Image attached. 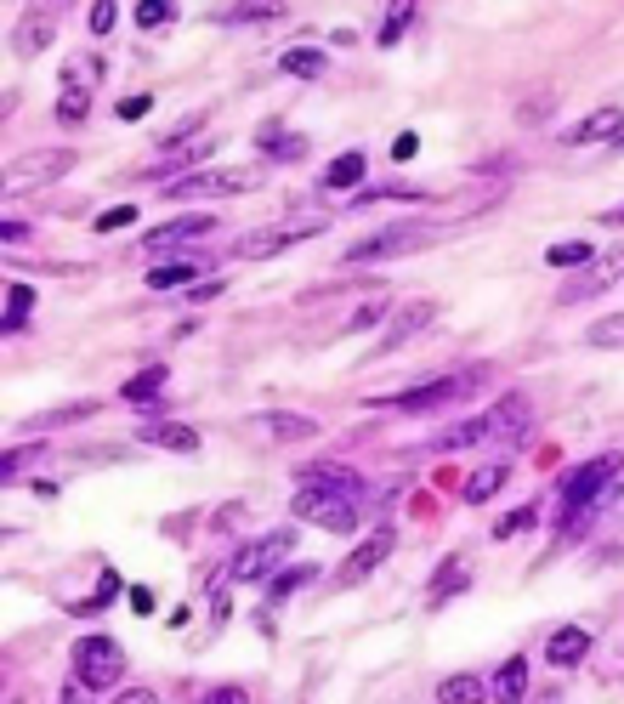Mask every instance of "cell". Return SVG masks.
Listing matches in <instances>:
<instances>
[{"label": "cell", "mask_w": 624, "mask_h": 704, "mask_svg": "<svg viewBox=\"0 0 624 704\" xmlns=\"http://www.w3.org/2000/svg\"><path fill=\"white\" fill-rule=\"evenodd\" d=\"M619 472H624V455H619V449H613V455L585 460L579 472H568V483H562V534L585 523V517H590V506L602 500V489H607V483H613Z\"/></svg>", "instance_id": "obj_1"}, {"label": "cell", "mask_w": 624, "mask_h": 704, "mask_svg": "<svg viewBox=\"0 0 624 704\" xmlns=\"http://www.w3.org/2000/svg\"><path fill=\"white\" fill-rule=\"evenodd\" d=\"M295 517L330 528V534H352V528H358V506H352V494H335V489H301V494H295Z\"/></svg>", "instance_id": "obj_2"}, {"label": "cell", "mask_w": 624, "mask_h": 704, "mask_svg": "<svg viewBox=\"0 0 624 704\" xmlns=\"http://www.w3.org/2000/svg\"><path fill=\"white\" fill-rule=\"evenodd\" d=\"M125 670V653L114 636H80V648H74V676L86 687H114V676Z\"/></svg>", "instance_id": "obj_3"}, {"label": "cell", "mask_w": 624, "mask_h": 704, "mask_svg": "<svg viewBox=\"0 0 624 704\" xmlns=\"http://www.w3.org/2000/svg\"><path fill=\"white\" fill-rule=\"evenodd\" d=\"M477 381H483V370H466V375H454V381H432V387L398 392V398H369V409H403V415H420V409H437V404H449V398H466Z\"/></svg>", "instance_id": "obj_4"}, {"label": "cell", "mask_w": 624, "mask_h": 704, "mask_svg": "<svg viewBox=\"0 0 624 704\" xmlns=\"http://www.w3.org/2000/svg\"><path fill=\"white\" fill-rule=\"evenodd\" d=\"M244 188H256V176H244V171H193V176L165 182V194L171 199H227V194H244Z\"/></svg>", "instance_id": "obj_5"}, {"label": "cell", "mask_w": 624, "mask_h": 704, "mask_svg": "<svg viewBox=\"0 0 624 704\" xmlns=\"http://www.w3.org/2000/svg\"><path fill=\"white\" fill-rule=\"evenodd\" d=\"M432 239V228H386L375 239H358L347 250V262H386V256H403V250H420Z\"/></svg>", "instance_id": "obj_6"}, {"label": "cell", "mask_w": 624, "mask_h": 704, "mask_svg": "<svg viewBox=\"0 0 624 704\" xmlns=\"http://www.w3.org/2000/svg\"><path fill=\"white\" fill-rule=\"evenodd\" d=\"M295 546L290 528H278V534H261L256 546H244L239 557H233V580H261L273 563H284V551Z\"/></svg>", "instance_id": "obj_7"}, {"label": "cell", "mask_w": 624, "mask_h": 704, "mask_svg": "<svg viewBox=\"0 0 624 704\" xmlns=\"http://www.w3.org/2000/svg\"><path fill=\"white\" fill-rule=\"evenodd\" d=\"M74 171V148H35L6 165V182H52V176H69Z\"/></svg>", "instance_id": "obj_8"}, {"label": "cell", "mask_w": 624, "mask_h": 704, "mask_svg": "<svg viewBox=\"0 0 624 704\" xmlns=\"http://www.w3.org/2000/svg\"><path fill=\"white\" fill-rule=\"evenodd\" d=\"M318 233V222H301V228H267V233H244L239 245H233V256L239 262H267V256H278V250H290L295 239H312Z\"/></svg>", "instance_id": "obj_9"}, {"label": "cell", "mask_w": 624, "mask_h": 704, "mask_svg": "<svg viewBox=\"0 0 624 704\" xmlns=\"http://www.w3.org/2000/svg\"><path fill=\"white\" fill-rule=\"evenodd\" d=\"M386 557H392V528H375V534H369L364 546L352 551L347 563H341V585H364L369 574H375V568L386 563Z\"/></svg>", "instance_id": "obj_10"}, {"label": "cell", "mask_w": 624, "mask_h": 704, "mask_svg": "<svg viewBox=\"0 0 624 704\" xmlns=\"http://www.w3.org/2000/svg\"><path fill=\"white\" fill-rule=\"evenodd\" d=\"M432 318H437V307H432V301H409V307H403V313H398V318H392V324L381 330V347H375V358H386V352H398L403 341H409V335L432 330Z\"/></svg>", "instance_id": "obj_11"}, {"label": "cell", "mask_w": 624, "mask_h": 704, "mask_svg": "<svg viewBox=\"0 0 624 704\" xmlns=\"http://www.w3.org/2000/svg\"><path fill=\"white\" fill-rule=\"evenodd\" d=\"M210 216H176V222H165V228H154L142 245L148 250H176V245H193V239H210Z\"/></svg>", "instance_id": "obj_12"}, {"label": "cell", "mask_w": 624, "mask_h": 704, "mask_svg": "<svg viewBox=\"0 0 624 704\" xmlns=\"http://www.w3.org/2000/svg\"><path fill=\"white\" fill-rule=\"evenodd\" d=\"M619 273H624V262H619V256H607V262L590 267L585 279H568V284H562V290H556V301H562V307H568V301H590L596 290H607V284L619 279Z\"/></svg>", "instance_id": "obj_13"}, {"label": "cell", "mask_w": 624, "mask_h": 704, "mask_svg": "<svg viewBox=\"0 0 624 704\" xmlns=\"http://www.w3.org/2000/svg\"><path fill=\"white\" fill-rule=\"evenodd\" d=\"M624 137V114L613 103L607 108H596V114H590V120H579L568 131V142H579V148H585V142H619Z\"/></svg>", "instance_id": "obj_14"}, {"label": "cell", "mask_w": 624, "mask_h": 704, "mask_svg": "<svg viewBox=\"0 0 624 704\" xmlns=\"http://www.w3.org/2000/svg\"><path fill=\"white\" fill-rule=\"evenodd\" d=\"M52 35H57L52 12H29V18L12 29V46H18L23 57H35V52H46V46H52Z\"/></svg>", "instance_id": "obj_15"}, {"label": "cell", "mask_w": 624, "mask_h": 704, "mask_svg": "<svg viewBox=\"0 0 624 704\" xmlns=\"http://www.w3.org/2000/svg\"><path fill=\"white\" fill-rule=\"evenodd\" d=\"M301 489H335V494H358V477L347 472V466H330V460H318V466H301V477H295Z\"/></svg>", "instance_id": "obj_16"}, {"label": "cell", "mask_w": 624, "mask_h": 704, "mask_svg": "<svg viewBox=\"0 0 624 704\" xmlns=\"http://www.w3.org/2000/svg\"><path fill=\"white\" fill-rule=\"evenodd\" d=\"M590 653V631H579V625H568V631H556L551 642H545V659H551L556 670H568V665H579Z\"/></svg>", "instance_id": "obj_17"}, {"label": "cell", "mask_w": 624, "mask_h": 704, "mask_svg": "<svg viewBox=\"0 0 624 704\" xmlns=\"http://www.w3.org/2000/svg\"><path fill=\"white\" fill-rule=\"evenodd\" d=\"M488 426H494V438H517L522 426H528V398H522V392H505L500 404L488 409Z\"/></svg>", "instance_id": "obj_18"}, {"label": "cell", "mask_w": 624, "mask_h": 704, "mask_svg": "<svg viewBox=\"0 0 624 704\" xmlns=\"http://www.w3.org/2000/svg\"><path fill=\"white\" fill-rule=\"evenodd\" d=\"M256 432L261 438H278V443H301L318 432V421H307V415H256Z\"/></svg>", "instance_id": "obj_19"}, {"label": "cell", "mask_w": 624, "mask_h": 704, "mask_svg": "<svg viewBox=\"0 0 624 704\" xmlns=\"http://www.w3.org/2000/svg\"><path fill=\"white\" fill-rule=\"evenodd\" d=\"M522 693H528V659H505L500 676H494V699L500 704H522Z\"/></svg>", "instance_id": "obj_20"}, {"label": "cell", "mask_w": 624, "mask_h": 704, "mask_svg": "<svg viewBox=\"0 0 624 704\" xmlns=\"http://www.w3.org/2000/svg\"><path fill=\"white\" fill-rule=\"evenodd\" d=\"M483 699H488L483 676H449V682L437 687V704H483Z\"/></svg>", "instance_id": "obj_21"}, {"label": "cell", "mask_w": 624, "mask_h": 704, "mask_svg": "<svg viewBox=\"0 0 624 704\" xmlns=\"http://www.w3.org/2000/svg\"><path fill=\"white\" fill-rule=\"evenodd\" d=\"M193 273H205V262H199V256H182V262L154 267V273H148V284H154V290H176V284H193Z\"/></svg>", "instance_id": "obj_22"}, {"label": "cell", "mask_w": 624, "mask_h": 704, "mask_svg": "<svg viewBox=\"0 0 624 704\" xmlns=\"http://www.w3.org/2000/svg\"><path fill=\"white\" fill-rule=\"evenodd\" d=\"M97 80H103V57H69V69H63V86L69 91H97Z\"/></svg>", "instance_id": "obj_23"}, {"label": "cell", "mask_w": 624, "mask_h": 704, "mask_svg": "<svg viewBox=\"0 0 624 704\" xmlns=\"http://www.w3.org/2000/svg\"><path fill=\"white\" fill-rule=\"evenodd\" d=\"M358 176H364V154H341L330 171H324V188H330V194H347V188H358Z\"/></svg>", "instance_id": "obj_24"}, {"label": "cell", "mask_w": 624, "mask_h": 704, "mask_svg": "<svg viewBox=\"0 0 624 704\" xmlns=\"http://www.w3.org/2000/svg\"><path fill=\"white\" fill-rule=\"evenodd\" d=\"M483 438H494V426H488V415H477V421L449 426V432L437 438V449H466V443H483Z\"/></svg>", "instance_id": "obj_25"}, {"label": "cell", "mask_w": 624, "mask_h": 704, "mask_svg": "<svg viewBox=\"0 0 624 704\" xmlns=\"http://www.w3.org/2000/svg\"><path fill=\"white\" fill-rule=\"evenodd\" d=\"M159 387H165V364H148L142 375H131V381L120 387V398L125 404H142V398H154Z\"/></svg>", "instance_id": "obj_26"}, {"label": "cell", "mask_w": 624, "mask_h": 704, "mask_svg": "<svg viewBox=\"0 0 624 704\" xmlns=\"http://www.w3.org/2000/svg\"><path fill=\"white\" fill-rule=\"evenodd\" d=\"M29 307H35V290H29V284H12V290H6V330H23V324H29Z\"/></svg>", "instance_id": "obj_27"}, {"label": "cell", "mask_w": 624, "mask_h": 704, "mask_svg": "<svg viewBox=\"0 0 624 704\" xmlns=\"http://www.w3.org/2000/svg\"><path fill=\"white\" fill-rule=\"evenodd\" d=\"M585 341H590V347H624V313L596 318V324L585 330Z\"/></svg>", "instance_id": "obj_28"}, {"label": "cell", "mask_w": 624, "mask_h": 704, "mask_svg": "<svg viewBox=\"0 0 624 704\" xmlns=\"http://www.w3.org/2000/svg\"><path fill=\"white\" fill-rule=\"evenodd\" d=\"M460 591H466V563H449L432 580V608H437V602H449V597H460Z\"/></svg>", "instance_id": "obj_29"}, {"label": "cell", "mask_w": 624, "mask_h": 704, "mask_svg": "<svg viewBox=\"0 0 624 704\" xmlns=\"http://www.w3.org/2000/svg\"><path fill=\"white\" fill-rule=\"evenodd\" d=\"M154 443L159 449H176V455H193V449H199V432H193V426H159Z\"/></svg>", "instance_id": "obj_30"}, {"label": "cell", "mask_w": 624, "mask_h": 704, "mask_svg": "<svg viewBox=\"0 0 624 704\" xmlns=\"http://www.w3.org/2000/svg\"><path fill=\"white\" fill-rule=\"evenodd\" d=\"M500 483H505V466H483V472L466 483V500H471V506H483V500L500 489Z\"/></svg>", "instance_id": "obj_31"}, {"label": "cell", "mask_w": 624, "mask_h": 704, "mask_svg": "<svg viewBox=\"0 0 624 704\" xmlns=\"http://www.w3.org/2000/svg\"><path fill=\"white\" fill-rule=\"evenodd\" d=\"M261 148H267L273 159H301V154H307V137H284V131H267V137H261Z\"/></svg>", "instance_id": "obj_32"}, {"label": "cell", "mask_w": 624, "mask_h": 704, "mask_svg": "<svg viewBox=\"0 0 624 704\" xmlns=\"http://www.w3.org/2000/svg\"><path fill=\"white\" fill-rule=\"evenodd\" d=\"M284 74H301V80H318V74H324V52H284Z\"/></svg>", "instance_id": "obj_33"}, {"label": "cell", "mask_w": 624, "mask_h": 704, "mask_svg": "<svg viewBox=\"0 0 624 704\" xmlns=\"http://www.w3.org/2000/svg\"><path fill=\"white\" fill-rule=\"evenodd\" d=\"M91 114V97L86 91H63V97H57V120L63 125H80Z\"/></svg>", "instance_id": "obj_34"}, {"label": "cell", "mask_w": 624, "mask_h": 704, "mask_svg": "<svg viewBox=\"0 0 624 704\" xmlns=\"http://www.w3.org/2000/svg\"><path fill=\"white\" fill-rule=\"evenodd\" d=\"M545 262H551V267H585V262H590V245H579V239H568V245H551V250H545Z\"/></svg>", "instance_id": "obj_35"}, {"label": "cell", "mask_w": 624, "mask_h": 704, "mask_svg": "<svg viewBox=\"0 0 624 704\" xmlns=\"http://www.w3.org/2000/svg\"><path fill=\"white\" fill-rule=\"evenodd\" d=\"M171 18H176L171 0H142V6H137V23H142V29H165Z\"/></svg>", "instance_id": "obj_36"}, {"label": "cell", "mask_w": 624, "mask_h": 704, "mask_svg": "<svg viewBox=\"0 0 624 704\" xmlns=\"http://www.w3.org/2000/svg\"><path fill=\"white\" fill-rule=\"evenodd\" d=\"M534 528V506H522V511H505L500 523H494V540H511V534H528Z\"/></svg>", "instance_id": "obj_37"}, {"label": "cell", "mask_w": 624, "mask_h": 704, "mask_svg": "<svg viewBox=\"0 0 624 704\" xmlns=\"http://www.w3.org/2000/svg\"><path fill=\"white\" fill-rule=\"evenodd\" d=\"M273 18H284V6H233L227 12V23H273Z\"/></svg>", "instance_id": "obj_38"}, {"label": "cell", "mask_w": 624, "mask_h": 704, "mask_svg": "<svg viewBox=\"0 0 624 704\" xmlns=\"http://www.w3.org/2000/svg\"><path fill=\"white\" fill-rule=\"evenodd\" d=\"M91 35H108V29H114V23H120V6H114V0H97V6H91Z\"/></svg>", "instance_id": "obj_39"}, {"label": "cell", "mask_w": 624, "mask_h": 704, "mask_svg": "<svg viewBox=\"0 0 624 704\" xmlns=\"http://www.w3.org/2000/svg\"><path fill=\"white\" fill-rule=\"evenodd\" d=\"M307 580H312V568H307V563H301V568H284V574L273 580V597H290V591H301Z\"/></svg>", "instance_id": "obj_40"}, {"label": "cell", "mask_w": 624, "mask_h": 704, "mask_svg": "<svg viewBox=\"0 0 624 704\" xmlns=\"http://www.w3.org/2000/svg\"><path fill=\"white\" fill-rule=\"evenodd\" d=\"M86 415H97V404H69V409H52V415H40L35 426H63V421H86Z\"/></svg>", "instance_id": "obj_41"}, {"label": "cell", "mask_w": 624, "mask_h": 704, "mask_svg": "<svg viewBox=\"0 0 624 704\" xmlns=\"http://www.w3.org/2000/svg\"><path fill=\"white\" fill-rule=\"evenodd\" d=\"M199 704H250V693H244L239 682H222V687H210V693H205Z\"/></svg>", "instance_id": "obj_42"}, {"label": "cell", "mask_w": 624, "mask_h": 704, "mask_svg": "<svg viewBox=\"0 0 624 704\" xmlns=\"http://www.w3.org/2000/svg\"><path fill=\"white\" fill-rule=\"evenodd\" d=\"M125 222H137V205H114V211H103L97 216V233H114V228H125Z\"/></svg>", "instance_id": "obj_43"}, {"label": "cell", "mask_w": 624, "mask_h": 704, "mask_svg": "<svg viewBox=\"0 0 624 704\" xmlns=\"http://www.w3.org/2000/svg\"><path fill=\"white\" fill-rule=\"evenodd\" d=\"M381 318H386V307H381V301H369V307H358V313L347 318V330H375Z\"/></svg>", "instance_id": "obj_44"}, {"label": "cell", "mask_w": 624, "mask_h": 704, "mask_svg": "<svg viewBox=\"0 0 624 704\" xmlns=\"http://www.w3.org/2000/svg\"><path fill=\"white\" fill-rule=\"evenodd\" d=\"M409 18H415V12H409V6H398V12H392V18L381 23V46H392V40L403 35V23H409Z\"/></svg>", "instance_id": "obj_45"}, {"label": "cell", "mask_w": 624, "mask_h": 704, "mask_svg": "<svg viewBox=\"0 0 624 704\" xmlns=\"http://www.w3.org/2000/svg\"><path fill=\"white\" fill-rule=\"evenodd\" d=\"M114 591H120V580H114V574H103V585H97V597H86V602H80V614H91V608H103V602L114 597Z\"/></svg>", "instance_id": "obj_46"}, {"label": "cell", "mask_w": 624, "mask_h": 704, "mask_svg": "<svg viewBox=\"0 0 624 704\" xmlns=\"http://www.w3.org/2000/svg\"><path fill=\"white\" fill-rule=\"evenodd\" d=\"M114 704H159L154 687H125V693H114Z\"/></svg>", "instance_id": "obj_47"}, {"label": "cell", "mask_w": 624, "mask_h": 704, "mask_svg": "<svg viewBox=\"0 0 624 704\" xmlns=\"http://www.w3.org/2000/svg\"><path fill=\"white\" fill-rule=\"evenodd\" d=\"M148 103H154V97H125L120 114H125V120H142V114H148Z\"/></svg>", "instance_id": "obj_48"}, {"label": "cell", "mask_w": 624, "mask_h": 704, "mask_svg": "<svg viewBox=\"0 0 624 704\" xmlns=\"http://www.w3.org/2000/svg\"><path fill=\"white\" fill-rule=\"evenodd\" d=\"M0 239H6V245H18V239H29V228H23L18 216H6V228H0Z\"/></svg>", "instance_id": "obj_49"}, {"label": "cell", "mask_w": 624, "mask_h": 704, "mask_svg": "<svg viewBox=\"0 0 624 704\" xmlns=\"http://www.w3.org/2000/svg\"><path fill=\"white\" fill-rule=\"evenodd\" d=\"M415 148H420V142H415V131H403V137L392 142V154H398V159H415Z\"/></svg>", "instance_id": "obj_50"}, {"label": "cell", "mask_w": 624, "mask_h": 704, "mask_svg": "<svg viewBox=\"0 0 624 704\" xmlns=\"http://www.w3.org/2000/svg\"><path fill=\"white\" fill-rule=\"evenodd\" d=\"M602 222H613V228H624V205H619V211H607Z\"/></svg>", "instance_id": "obj_51"}, {"label": "cell", "mask_w": 624, "mask_h": 704, "mask_svg": "<svg viewBox=\"0 0 624 704\" xmlns=\"http://www.w3.org/2000/svg\"><path fill=\"white\" fill-rule=\"evenodd\" d=\"M613 148H624V137H619V142H613Z\"/></svg>", "instance_id": "obj_52"}]
</instances>
